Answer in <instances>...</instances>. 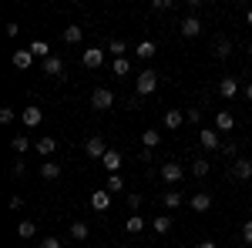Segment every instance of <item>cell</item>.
I'll list each match as a JSON object with an SVG mask.
<instances>
[{
	"label": "cell",
	"mask_w": 252,
	"mask_h": 248,
	"mask_svg": "<svg viewBox=\"0 0 252 248\" xmlns=\"http://www.w3.org/2000/svg\"><path fill=\"white\" fill-rule=\"evenodd\" d=\"M209 171H212V161H205V158H195L192 161V174L195 178H209Z\"/></svg>",
	"instance_id": "cell-21"
},
{
	"label": "cell",
	"mask_w": 252,
	"mask_h": 248,
	"mask_svg": "<svg viewBox=\"0 0 252 248\" xmlns=\"http://www.w3.org/2000/svg\"><path fill=\"white\" fill-rule=\"evenodd\" d=\"M10 64H14L17 71H31V64H34V54H31V51H14Z\"/></svg>",
	"instance_id": "cell-14"
},
{
	"label": "cell",
	"mask_w": 252,
	"mask_h": 248,
	"mask_svg": "<svg viewBox=\"0 0 252 248\" xmlns=\"http://www.w3.org/2000/svg\"><path fill=\"white\" fill-rule=\"evenodd\" d=\"M235 91H239V81H235V77H222V81H219V94L225 97V101H232Z\"/></svg>",
	"instance_id": "cell-15"
},
{
	"label": "cell",
	"mask_w": 252,
	"mask_h": 248,
	"mask_svg": "<svg viewBox=\"0 0 252 248\" xmlns=\"http://www.w3.org/2000/svg\"><path fill=\"white\" fill-rule=\"evenodd\" d=\"M91 108H97V111H111V108H115V91L97 87L94 94H91Z\"/></svg>",
	"instance_id": "cell-3"
},
{
	"label": "cell",
	"mask_w": 252,
	"mask_h": 248,
	"mask_svg": "<svg viewBox=\"0 0 252 248\" xmlns=\"http://www.w3.org/2000/svg\"><path fill=\"white\" fill-rule=\"evenodd\" d=\"M3 30H7V37H17V34H20V24H14V20H10Z\"/></svg>",
	"instance_id": "cell-40"
},
{
	"label": "cell",
	"mask_w": 252,
	"mask_h": 248,
	"mask_svg": "<svg viewBox=\"0 0 252 248\" xmlns=\"http://www.w3.org/2000/svg\"><path fill=\"white\" fill-rule=\"evenodd\" d=\"M182 121H185V114H182L178 108H172V111L165 114V128H168V131H178V128H182Z\"/></svg>",
	"instance_id": "cell-20"
},
{
	"label": "cell",
	"mask_w": 252,
	"mask_h": 248,
	"mask_svg": "<svg viewBox=\"0 0 252 248\" xmlns=\"http://www.w3.org/2000/svg\"><path fill=\"white\" fill-rule=\"evenodd\" d=\"M242 242H246V245H252V221H246V225H242Z\"/></svg>",
	"instance_id": "cell-38"
},
{
	"label": "cell",
	"mask_w": 252,
	"mask_h": 248,
	"mask_svg": "<svg viewBox=\"0 0 252 248\" xmlns=\"http://www.w3.org/2000/svg\"><path fill=\"white\" fill-rule=\"evenodd\" d=\"M246 24H249V27H252V10H249V14H246Z\"/></svg>",
	"instance_id": "cell-46"
},
{
	"label": "cell",
	"mask_w": 252,
	"mask_h": 248,
	"mask_svg": "<svg viewBox=\"0 0 252 248\" xmlns=\"http://www.w3.org/2000/svg\"><path fill=\"white\" fill-rule=\"evenodd\" d=\"M249 54H252V44H249Z\"/></svg>",
	"instance_id": "cell-48"
},
{
	"label": "cell",
	"mask_w": 252,
	"mask_h": 248,
	"mask_svg": "<svg viewBox=\"0 0 252 248\" xmlns=\"http://www.w3.org/2000/svg\"><path fill=\"white\" fill-rule=\"evenodd\" d=\"M185 121H189V124H202V108H189V111H185Z\"/></svg>",
	"instance_id": "cell-35"
},
{
	"label": "cell",
	"mask_w": 252,
	"mask_h": 248,
	"mask_svg": "<svg viewBox=\"0 0 252 248\" xmlns=\"http://www.w3.org/2000/svg\"><path fill=\"white\" fill-rule=\"evenodd\" d=\"M161 181L178 185V181H182V165H178V161H165V165H161Z\"/></svg>",
	"instance_id": "cell-9"
},
{
	"label": "cell",
	"mask_w": 252,
	"mask_h": 248,
	"mask_svg": "<svg viewBox=\"0 0 252 248\" xmlns=\"http://www.w3.org/2000/svg\"><path fill=\"white\" fill-rule=\"evenodd\" d=\"M111 67H115V74L118 77H125V74H131V60L128 57H118L115 64H111Z\"/></svg>",
	"instance_id": "cell-33"
},
{
	"label": "cell",
	"mask_w": 252,
	"mask_h": 248,
	"mask_svg": "<svg viewBox=\"0 0 252 248\" xmlns=\"http://www.w3.org/2000/svg\"><path fill=\"white\" fill-rule=\"evenodd\" d=\"M178 30H182V37H198L202 34V20L195 17V14H189V17H182V24H178Z\"/></svg>",
	"instance_id": "cell-5"
},
{
	"label": "cell",
	"mask_w": 252,
	"mask_h": 248,
	"mask_svg": "<svg viewBox=\"0 0 252 248\" xmlns=\"http://www.w3.org/2000/svg\"><path fill=\"white\" fill-rule=\"evenodd\" d=\"M215 131H219V134L235 131V117H232V111H219V114H215Z\"/></svg>",
	"instance_id": "cell-10"
},
{
	"label": "cell",
	"mask_w": 252,
	"mask_h": 248,
	"mask_svg": "<svg viewBox=\"0 0 252 248\" xmlns=\"http://www.w3.org/2000/svg\"><path fill=\"white\" fill-rule=\"evenodd\" d=\"M108 151H111V148H108V141H104L101 134H91V138L84 141V154H88V158H94V161H101Z\"/></svg>",
	"instance_id": "cell-1"
},
{
	"label": "cell",
	"mask_w": 252,
	"mask_h": 248,
	"mask_svg": "<svg viewBox=\"0 0 252 248\" xmlns=\"http://www.w3.org/2000/svg\"><path fill=\"white\" fill-rule=\"evenodd\" d=\"M44 74L47 77H64V60L61 57H47L44 60Z\"/></svg>",
	"instance_id": "cell-17"
},
{
	"label": "cell",
	"mask_w": 252,
	"mask_h": 248,
	"mask_svg": "<svg viewBox=\"0 0 252 248\" xmlns=\"http://www.w3.org/2000/svg\"><path fill=\"white\" fill-rule=\"evenodd\" d=\"M135 54H138L141 60L155 57V44H152V40H141V44H138V51H135Z\"/></svg>",
	"instance_id": "cell-31"
},
{
	"label": "cell",
	"mask_w": 252,
	"mask_h": 248,
	"mask_svg": "<svg viewBox=\"0 0 252 248\" xmlns=\"http://www.w3.org/2000/svg\"><path fill=\"white\" fill-rule=\"evenodd\" d=\"M125 51H128V47H125V40H121V37H111V40H108V54H115V60L125 57Z\"/></svg>",
	"instance_id": "cell-26"
},
{
	"label": "cell",
	"mask_w": 252,
	"mask_h": 248,
	"mask_svg": "<svg viewBox=\"0 0 252 248\" xmlns=\"http://www.w3.org/2000/svg\"><path fill=\"white\" fill-rule=\"evenodd\" d=\"M27 51H31V54H34V57H54V54H51V47H47V44H44V40H34V44H31V47H27Z\"/></svg>",
	"instance_id": "cell-25"
},
{
	"label": "cell",
	"mask_w": 252,
	"mask_h": 248,
	"mask_svg": "<svg viewBox=\"0 0 252 248\" xmlns=\"http://www.w3.org/2000/svg\"><path fill=\"white\" fill-rule=\"evenodd\" d=\"M10 208H14V211L24 208V198H20V194H14V198H10Z\"/></svg>",
	"instance_id": "cell-43"
},
{
	"label": "cell",
	"mask_w": 252,
	"mask_h": 248,
	"mask_svg": "<svg viewBox=\"0 0 252 248\" xmlns=\"http://www.w3.org/2000/svg\"><path fill=\"white\" fill-rule=\"evenodd\" d=\"M34 148H37V154H44V158H51V154L58 151V141H54L51 134H44V138H37V141H34Z\"/></svg>",
	"instance_id": "cell-12"
},
{
	"label": "cell",
	"mask_w": 252,
	"mask_h": 248,
	"mask_svg": "<svg viewBox=\"0 0 252 248\" xmlns=\"http://www.w3.org/2000/svg\"><path fill=\"white\" fill-rule=\"evenodd\" d=\"M209 208H212V194H209V191H195L192 194V211L202 215V211H209Z\"/></svg>",
	"instance_id": "cell-13"
},
{
	"label": "cell",
	"mask_w": 252,
	"mask_h": 248,
	"mask_svg": "<svg viewBox=\"0 0 252 248\" xmlns=\"http://www.w3.org/2000/svg\"><path fill=\"white\" fill-rule=\"evenodd\" d=\"M161 201H165V208H168V211L182 208V194H178V191H165V198H161Z\"/></svg>",
	"instance_id": "cell-32"
},
{
	"label": "cell",
	"mask_w": 252,
	"mask_h": 248,
	"mask_svg": "<svg viewBox=\"0 0 252 248\" xmlns=\"http://www.w3.org/2000/svg\"><path fill=\"white\" fill-rule=\"evenodd\" d=\"M101 165H104L111 174H118V168H121V154H118V151H108L104 158H101Z\"/></svg>",
	"instance_id": "cell-24"
},
{
	"label": "cell",
	"mask_w": 252,
	"mask_h": 248,
	"mask_svg": "<svg viewBox=\"0 0 252 248\" xmlns=\"http://www.w3.org/2000/svg\"><path fill=\"white\" fill-rule=\"evenodd\" d=\"M37 248H61V242H58V238H44Z\"/></svg>",
	"instance_id": "cell-42"
},
{
	"label": "cell",
	"mask_w": 252,
	"mask_h": 248,
	"mask_svg": "<svg viewBox=\"0 0 252 248\" xmlns=\"http://www.w3.org/2000/svg\"><path fill=\"white\" fill-rule=\"evenodd\" d=\"M198 144H202L205 151H219V148H222V138H219L215 128H202V131H198Z\"/></svg>",
	"instance_id": "cell-4"
},
{
	"label": "cell",
	"mask_w": 252,
	"mask_h": 248,
	"mask_svg": "<svg viewBox=\"0 0 252 248\" xmlns=\"http://www.w3.org/2000/svg\"><path fill=\"white\" fill-rule=\"evenodd\" d=\"M128 208H131V211H138V208H141V194H135V191L128 194Z\"/></svg>",
	"instance_id": "cell-37"
},
{
	"label": "cell",
	"mask_w": 252,
	"mask_h": 248,
	"mask_svg": "<svg viewBox=\"0 0 252 248\" xmlns=\"http://www.w3.org/2000/svg\"><path fill=\"white\" fill-rule=\"evenodd\" d=\"M10 148H14V151H17V154L31 151V138H27V134H17V138L10 141Z\"/></svg>",
	"instance_id": "cell-27"
},
{
	"label": "cell",
	"mask_w": 252,
	"mask_h": 248,
	"mask_svg": "<svg viewBox=\"0 0 252 248\" xmlns=\"http://www.w3.org/2000/svg\"><path fill=\"white\" fill-rule=\"evenodd\" d=\"M212 54H215V60H225L229 54H232V40L219 37V40H215V47H212Z\"/></svg>",
	"instance_id": "cell-18"
},
{
	"label": "cell",
	"mask_w": 252,
	"mask_h": 248,
	"mask_svg": "<svg viewBox=\"0 0 252 248\" xmlns=\"http://www.w3.org/2000/svg\"><path fill=\"white\" fill-rule=\"evenodd\" d=\"M115 248H128V245H115Z\"/></svg>",
	"instance_id": "cell-47"
},
{
	"label": "cell",
	"mask_w": 252,
	"mask_h": 248,
	"mask_svg": "<svg viewBox=\"0 0 252 248\" xmlns=\"http://www.w3.org/2000/svg\"><path fill=\"white\" fill-rule=\"evenodd\" d=\"M249 198H252V188H249Z\"/></svg>",
	"instance_id": "cell-49"
},
{
	"label": "cell",
	"mask_w": 252,
	"mask_h": 248,
	"mask_svg": "<svg viewBox=\"0 0 252 248\" xmlns=\"http://www.w3.org/2000/svg\"><path fill=\"white\" fill-rule=\"evenodd\" d=\"M198 248H219L215 242H198Z\"/></svg>",
	"instance_id": "cell-44"
},
{
	"label": "cell",
	"mask_w": 252,
	"mask_h": 248,
	"mask_svg": "<svg viewBox=\"0 0 252 248\" xmlns=\"http://www.w3.org/2000/svg\"><path fill=\"white\" fill-rule=\"evenodd\" d=\"M81 64H84L88 71H97V67L104 64V51H101V47H88V51L81 54Z\"/></svg>",
	"instance_id": "cell-6"
},
{
	"label": "cell",
	"mask_w": 252,
	"mask_h": 248,
	"mask_svg": "<svg viewBox=\"0 0 252 248\" xmlns=\"http://www.w3.org/2000/svg\"><path fill=\"white\" fill-rule=\"evenodd\" d=\"M88 235H91L88 221H71V238L74 242H88Z\"/></svg>",
	"instance_id": "cell-19"
},
{
	"label": "cell",
	"mask_w": 252,
	"mask_h": 248,
	"mask_svg": "<svg viewBox=\"0 0 252 248\" xmlns=\"http://www.w3.org/2000/svg\"><path fill=\"white\" fill-rule=\"evenodd\" d=\"M222 154H235V141H222V148H219Z\"/></svg>",
	"instance_id": "cell-41"
},
{
	"label": "cell",
	"mask_w": 252,
	"mask_h": 248,
	"mask_svg": "<svg viewBox=\"0 0 252 248\" xmlns=\"http://www.w3.org/2000/svg\"><path fill=\"white\" fill-rule=\"evenodd\" d=\"M152 10H172V0H155Z\"/></svg>",
	"instance_id": "cell-39"
},
{
	"label": "cell",
	"mask_w": 252,
	"mask_h": 248,
	"mask_svg": "<svg viewBox=\"0 0 252 248\" xmlns=\"http://www.w3.org/2000/svg\"><path fill=\"white\" fill-rule=\"evenodd\" d=\"M81 37H84V30H81L78 24H71V27H64V40H67V44H78Z\"/></svg>",
	"instance_id": "cell-28"
},
{
	"label": "cell",
	"mask_w": 252,
	"mask_h": 248,
	"mask_svg": "<svg viewBox=\"0 0 252 248\" xmlns=\"http://www.w3.org/2000/svg\"><path fill=\"white\" fill-rule=\"evenodd\" d=\"M232 178L235 181H249L252 178V158H239V161H232Z\"/></svg>",
	"instance_id": "cell-8"
},
{
	"label": "cell",
	"mask_w": 252,
	"mask_h": 248,
	"mask_svg": "<svg viewBox=\"0 0 252 248\" xmlns=\"http://www.w3.org/2000/svg\"><path fill=\"white\" fill-rule=\"evenodd\" d=\"M172 231V218L168 215H158L155 218V235H168Z\"/></svg>",
	"instance_id": "cell-30"
},
{
	"label": "cell",
	"mask_w": 252,
	"mask_h": 248,
	"mask_svg": "<svg viewBox=\"0 0 252 248\" xmlns=\"http://www.w3.org/2000/svg\"><path fill=\"white\" fill-rule=\"evenodd\" d=\"M91 208H94V211H108V208H111V191L97 188L94 194H91Z\"/></svg>",
	"instance_id": "cell-11"
},
{
	"label": "cell",
	"mask_w": 252,
	"mask_h": 248,
	"mask_svg": "<svg viewBox=\"0 0 252 248\" xmlns=\"http://www.w3.org/2000/svg\"><path fill=\"white\" fill-rule=\"evenodd\" d=\"M20 121H24V128H40V121H44V111L40 108H20Z\"/></svg>",
	"instance_id": "cell-7"
},
{
	"label": "cell",
	"mask_w": 252,
	"mask_h": 248,
	"mask_svg": "<svg viewBox=\"0 0 252 248\" xmlns=\"http://www.w3.org/2000/svg\"><path fill=\"white\" fill-rule=\"evenodd\" d=\"M104 188L111 191V194H118V191H125V178H121V174H111V178H108V185H104Z\"/></svg>",
	"instance_id": "cell-34"
},
{
	"label": "cell",
	"mask_w": 252,
	"mask_h": 248,
	"mask_svg": "<svg viewBox=\"0 0 252 248\" xmlns=\"http://www.w3.org/2000/svg\"><path fill=\"white\" fill-rule=\"evenodd\" d=\"M155 87H158V74H155V71H141V74H138V81H135V91H138V97L155 94Z\"/></svg>",
	"instance_id": "cell-2"
},
{
	"label": "cell",
	"mask_w": 252,
	"mask_h": 248,
	"mask_svg": "<svg viewBox=\"0 0 252 248\" xmlns=\"http://www.w3.org/2000/svg\"><path fill=\"white\" fill-rule=\"evenodd\" d=\"M14 117H17V111H14V108H0V124H10Z\"/></svg>",
	"instance_id": "cell-36"
},
{
	"label": "cell",
	"mask_w": 252,
	"mask_h": 248,
	"mask_svg": "<svg viewBox=\"0 0 252 248\" xmlns=\"http://www.w3.org/2000/svg\"><path fill=\"white\" fill-rule=\"evenodd\" d=\"M34 235H37V225H34L31 218L17 221V238H34Z\"/></svg>",
	"instance_id": "cell-23"
},
{
	"label": "cell",
	"mask_w": 252,
	"mask_h": 248,
	"mask_svg": "<svg viewBox=\"0 0 252 248\" xmlns=\"http://www.w3.org/2000/svg\"><path fill=\"white\" fill-rule=\"evenodd\" d=\"M246 97H249V104H252V81L246 84Z\"/></svg>",
	"instance_id": "cell-45"
},
{
	"label": "cell",
	"mask_w": 252,
	"mask_h": 248,
	"mask_svg": "<svg viewBox=\"0 0 252 248\" xmlns=\"http://www.w3.org/2000/svg\"><path fill=\"white\" fill-rule=\"evenodd\" d=\"M40 178H44V181H58V178H61V165L47 158V161L40 165Z\"/></svg>",
	"instance_id": "cell-16"
},
{
	"label": "cell",
	"mask_w": 252,
	"mask_h": 248,
	"mask_svg": "<svg viewBox=\"0 0 252 248\" xmlns=\"http://www.w3.org/2000/svg\"><path fill=\"white\" fill-rule=\"evenodd\" d=\"M141 141H145V148H152V151H155L158 144H161V134H158L155 128H152V131H145V134H141Z\"/></svg>",
	"instance_id": "cell-29"
},
{
	"label": "cell",
	"mask_w": 252,
	"mask_h": 248,
	"mask_svg": "<svg viewBox=\"0 0 252 248\" xmlns=\"http://www.w3.org/2000/svg\"><path fill=\"white\" fill-rule=\"evenodd\" d=\"M125 228H128V235H141V231H145V218H141V215H128Z\"/></svg>",
	"instance_id": "cell-22"
}]
</instances>
